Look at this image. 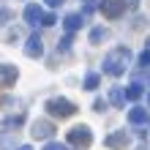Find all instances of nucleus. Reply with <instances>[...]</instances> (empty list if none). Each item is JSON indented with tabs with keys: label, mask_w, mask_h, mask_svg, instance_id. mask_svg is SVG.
<instances>
[{
	"label": "nucleus",
	"mask_w": 150,
	"mask_h": 150,
	"mask_svg": "<svg viewBox=\"0 0 150 150\" xmlns=\"http://www.w3.org/2000/svg\"><path fill=\"white\" fill-rule=\"evenodd\" d=\"M66 142L74 145V147H87V145L93 142V134H90V128H87V126H74L66 134Z\"/></svg>",
	"instance_id": "obj_3"
},
{
	"label": "nucleus",
	"mask_w": 150,
	"mask_h": 150,
	"mask_svg": "<svg viewBox=\"0 0 150 150\" xmlns=\"http://www.w3.org/2000/svg\"><path fill=\"white\" fill-rule=\"evenodd\" d=\"M44 150H68V147H66V145H60V142H49Z\"/></svg>",
	"instance_id": "obj_22"
},
{
	"label": "nucleus",
	"mask_w": 150,
	"mask_h": 150,
	"mask_svg": "<svg viewBox=\"0 0 150 150\" xmlns=\"http://www.w3.org/2000/svg\"><path fill=\"white\" fill-rule=\"evenodd\" d=\"M82 25H85V16H82V14H68L66 19H63V28L68 30V36H71L74 30H79Z\"/></svg>",
	"instance_id": "obj_12"
},
{
	"label": "nucleus",
	"mask_w": 150,
	"mask_h": 150,
	"mask_svg": "<svg viewBox=\"0 0 150 150\" xmlns=\"http://www.w3.org/2000/svg\"><path fill=\"white\" fill-rule=\"evenodd\" d=\"M145 93V85L142 82H131L128 87H123V96H126V101H139Z\"/></svg>",
	"instance_id": "obj_11"
},
{
	"label": "nucleus",
	"mask_w": 150,
	"mask_h": 150,
	"mask_svg": "<svg viewBox=\"0 0 150 150\" xmlns=\"http://www.w3.org/2000/svg\"><path fill=\"white\" fill-rule=\"evenodd\" d=\"M101 85V74H96V71H90V74H85V90H96V87Z\"/></svg>",
	"instance_id": "obj_13"
},
{
	"label": "nucleus",
	"mask_w": 150,
	"mask_h": 150,
	"mask_svg": "<svg viewBox=\"0 0 150 150\" xmlns=\"http://www.w3.org/2000/svg\"><path fill=\"white\" fill-rule=\"evenodd\" d=\"M147 123H150V120H147Z\"/></svg>",
	"instance_id": "obj_29"
},
{
	"label": "nucleus",
	"mask_w": 150,
	"mask_h": 150,
	"mask_svg": "<svg viewBox=\"0 0 150 150\" xmlns=\"http://www.w3.org/2000/svg\"><path fill=\"white\" fill-rule=\"evenodd\" d=\"M109 104H115V107H123V104H126L123 87H112V90H109Z\"/></svg>",
	"instance_id": "obj_14"
},
{
	"label": "nucleus",
	"mask_w": 150,
	"mask_h": 150,
	"mask_svg": "<svg viewBox=\"0 0 150 150\" xmlns=\"http://www.w3.org/2000/svg\"><path fill=\"white\" fill-rule=\"evenodd\" d=\"M33 139H52V134H55V126H52L49 120H36L30 128Z\"/></svg>",
	"instance_id": "obj_7"
},
{
	"label": "nucleus",
	"mask_w": 150,
	"mask_h": 150,
	"mask_svg": "<svg viewBox=\"0 0 150 150\" xmlns=\"http://www.w3.org/2000/svg\"><path fill=\"white\" fill-rule=\"evenodd\" d=\"M47 112L52 115V117H60V120H63V117H71V115L76 112V104L57 96V98H49L47 101Z\"/></svg>",
	"instance_id": "obj_2"
},
{
	"label": "nucleus",
	"mask_w": 150,
	"mask_h": 150,
	"mask_svg": "<svg viewBox=\"0 0 150 150\" xmlns=\"http://www.w3.org/2000/svg\"><path fill=\"white\" fill-rule=\"evenodd\" d=\"M107 36H109V30H107V28H93L87 38H90V44H101V41L107 38Z\"/></svg>",
	"instance_id": "obj_15"
},
{
	"label": "nucleus",
	"mask_w": 150,
	"mask_h": 150,
	"mask_svg": "<svg viewBox=\"0 0 150 150\" xmlns=\"http://www.w3.org/2000/svg\"><path fill=\"white\" fill-rule=\"evenodd\" d=\"M85 3H93V0H85Z\"/></svg>",
	"instance_id": "obj_28"
},
{
	"label": "nucleus",
	"mask_w": 150,
	"mask_h": 150,
	"mask_svg": "<svg viewBox=\"0 0 150 150\" xmlns=\"http://www.w3.org/2000/svg\"><path fill=\"white\" fill-rule=\"evenodd\" d=\"M93 109L96 112H104V109H107V101H104V98H96L93 101Z\"/></svg>",
	"instance_id": "obj_21"
},
{
	"label": "nucleus",
	"mask_w": 150,
	"mask_h": 150,
	"mask_svg": "<svg viewBox=\"0 0 150 150\" xmlns=\"http://www.w3.org/2000/svg\"><path fill=\"white\" fill-rule=\"evenodd\" d=\"M147 120H150V112L145 107H131L128 109V123L131 126H145Z\"/></svg>",
	"instance_id": "obj_10"
},
{
	"label": "nucleus",
	"mask_w": 150,
	"mask_h": 150,
	"mask_svg": "<svg viewBox=\"0 0 150 150\" xmlns=\"http://www.w3.org/2000/svg\"><path fill=\"white\" fill-rule=\"evenodd\" d=\"M128 63H131V49L128 47H115L109 55L104 57V74L120 76V74H126Z\"/></svg>",
	"instance_id": "obj_1"
},
{
	"label": "nucleus",
	"mask_w": 150,
	"mask_h": 150,
	"mask_svg": "<svg viewBox=\"0 0 150 150\" xmlns=\"http://www.w3.org/2000/svg\"><path fill=\"white\" fill-rule=\"evenodd\" d=\"M147 49H150V38H147Z\"/></svg>",
	"instance_id": "obj_27"
},
{
	"label": "nucleus",
	"mask_w": 150,
	"mask_h": 150,
	"mask_svg": "<svg viewBox=\"0 0 150 150\" xmlns=\"http://www.w3.org/2000/svg\"><path fill=\"white\" fill-rule=\"evenodd\" d=\"M25 123V115H11V117H6V126L11 128V126H22Z\"/></svg>",
	"instance_id": "obj_17"
},
{
	"label": "nucleus",
	"mask_w": 150,
	"mask_h": 150,
	"mask_svg": "<svg viewBox=\"0 0 150 150\" xmlns=\"http://www.w3.org/2000/svg\"><path fill=\"white\" fill-rule=\"evenodd\" d=\"M101 14L107 19H117V16L126 14V0H101Z\"/></svg>",
	"instance_id": "obj_4"
},
{
	"label": "nucleus",
	"mask_w": 150,
	"mask_h": 150,
	"mask_svg": "<svg viewBox=\"0 0 150 150\" xmlns=\"http://www.w3.org/2000/svg\"><path fill=\"white\" fill-rule=\"evenodd\" d=\"M55 22H57V16H55V14H44V22H41V25H44V28H52Z\"/></svg>",
	"instance_id": "obj_19"
},
{
	"label": "nucleus",
	"mask_w": 150,
	"mask_h": 150,
	"mask_svg": "<svg viewBox=\"0 0 150 150\" xmlns=\"http://www.w3.org/2000/svg\"><path fill=\"white\" fill-rule=\"evenodd\" d=\"M25 55H28V57H33V60L44 55V41H41V36H38V33H33V36L28 38V44H25Z\"/></svg>",
	"instance_id": "obj_8"
},
{
	"label": "nucleus",
	"mask_w": 150,
	"mask_h": 150,
	"mask_svg": "<svg viewBox=\"0 0 150 150\" xmlns=\"http://www.w3.org/2000/svg\"><path fill=\"white\" fill-rule=\"evenodd\" d=\"M16 76H19V71H16V66L0 63V87H11V85L16 82Z\"/></svg>",
	"instance_id": "obj_9"
},
{
	"label": "nucleus",
	"mask_w": 150,
	"mask_h": 150,
	"mask_svg": "<svg viewBox=\"0 0 150 150\" xmlns=\"http://www.w3.org/2000/svg\"><path fill=\"white\" fill-rule=\"evenodd\" d=\"M104 145H107V147H117V150H126L131 145V134H128L126 128H123V131H115V134H109L107 139H104Z\"/></svg>",
	"instance_id": "obj_5"
},
{
	"label": "nucleus",
	"mask_w": 150,
	"mask_h": 150,
	"mask_svg": "<svg viewBox=\"0 0 150 150\" xmlns=\"http://www.w3.org/2000/svg\"><path fill=\"white\" fill-rule=\"evenodd\" d=\"M19 150H30V145H22V147H19Z\"/></svg>",
	"instance_id": "obj_25"
},
{
	"label": "nucleus",
	"mask_w": 150,
	"mask_h": 150,
	"mask_svg": "<svg viewBox=\"0 0 150 150\" xmlns=\"http://www.w3.org/2000/svg\"><path fill=\"white\" fill-rule=\"evenodd\" d=\"M137 66H139V68H147V66H150V49L139 52V57H137Z\"/></svg>",
	"instance_id": "obj_16"
},
{
	"label": "nucleus",
	"mask_w": 150,
	"mask_h": 150,
	"mask_svg": "<svg viewBox=\"0 0 150 150\" xmlns=\"http://www.w3.org/2000/svg\"><path fill=\"white\" fill-rule=\"evenodd\" d=\"M147 104H150V93H147Z\"/></svg>",
	"instance_id": "obj_26"
},
{
	"label": "nucleus",
	"mask_w": 150,
	"mask_h": 150,
	"mask_svg": "<svg viewBox=\"0 0 150 150\" xmlns=\"http://www.w3.org/2000/svg\"><path fill=\"white\" fill-rule=\"evenodd\" d=\"M68 47H71V36H66L63 41H57V52L63 49V52H68Z\"/></svg>",
	"instance_id": "obj_20"
},
{
	"label": "nucleus",
	"mask_w": 150,
	"mask_h": 150,
	"mask_svg": "<svg viewBox=\"0 0 150 150\" xmlns=\"http://www.w3.org/2000/svg\"><path fill=\"white\" fill-rule=\"evenodd\" d=\"M44 14H47V11H44V8L38 6V3H28V6H25V22H28V25H33V28H36V25H41L44 22Z\"/></svg>",
	"instance_id": "obj_6"
},
{
	"label": "nucleus",
	"mask_w": 150,
	"mask_h": 150,
	"mask_svg": "<svg viewBox=\"0 0 150 150\" xmlns=\"http://www.w3.org/2000/svg\"><path fill=\"white\" fill-rule=\"evenodd\" d=\"M11 16H14V11H11V8H0V25H6L8 19H11Z\"/></svg>",
	"instance_id": "obj_18"
},
{
	"label": "nucleus",
	"mask_w": 150,
	"mask_h": 150,
	"mask_svg": "<svg viewBox=\"0 0 150 150\" xmlns=\"http://www.w3.org/2000/svg\"><path fill=\"white\" fill-rule=\"evenodd\" d=\"M44 3H47L49 8H57V6H63V3H66V0H44Z\"/></svg>",
	"instance_id": "obj_23"
},
{
	"label": "nucleus",
	"mask_w": 150,
	"mask_h": 150,
	"mask_svg": "<svg viewBox=\"0 0 150 150\" xmlns=\"http://www.w3.org/2000/svg\"><path fill=\"white\" fill-rule=\"evenodd\" d=\"M137 150H150V147H147V145H145V142H142V145H139V147H137Z\"/></svg>",
	"instance_id": "obj_24"
}]
</instances>
